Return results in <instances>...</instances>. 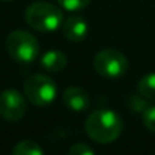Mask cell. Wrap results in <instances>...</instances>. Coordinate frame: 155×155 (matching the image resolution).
I'll return each instance as SVG.
<instances>
[{"label":"cell","mask_w":155,"mask_h":155,"mask_svg":"<svg viewBox=\"0 0 155 155\" xmlns=\"http://www.w3.org/2000/svg\"><path fill=\"white\" fill-rule=\"evenodd\" d=\"M84 130L94 142L107 145L114 142L122 134L124 124L116 111L101 108L87 116L84 122Z\"/></svg>","instance_id":"1"},{"label":"cell","mask_w":155,"mask_h":155,"mask_svg":"<svg viewBox=\"0 0 155 155\" xmlns=\"http://www.w3.org/2000/svg\"><path fill=\"white\" fill-rule=\"evenodd\" d=\"M26 23L38 32H54L63 24V14L59 6L48 2H35L24 12Z\"/></svg>","instance_id":"2"},{"label":"cell","mask_w":155,"mask_h":155,"mask_svg":"<svg viewBox=\"0 0 155 155\" xmlns=\"http://www.w3.org/2000/svg\"><path fill=\"white\" fill-rule=\"evenodd\" d=\"M6 51L20 63H30L39 54V44L32 33L26 30H14L6 38Z\"/></svg>","instance_id":"3"},{"label":"cell","mask_w":155,"mask_h":155,"mask_svg":"<svg viewBox=\"0 0 155 155\" xmlns=\"http://www.w3.org/2000/svg\"><path fill=\"white\" fill-rule=\"evenodd\" d=\"M24 97L27 101L38 107L50 105L57 95V86L50 77L42 74H35L24 81L23 86Z\"/></svg>","instance_id":"4"},{"label":"cell","mask_w":155,"mask_h":155,"mask_svg":"<svg viewBox=\"0 0 155 155\" xmlns=\"http://www.w3.org/2000/svg\"><path fill=\"white\" fill-rule=\"evenodd\" d=\"M94 68L104 78L116 80L127 72L128 60L124 53L116 48H104L95 54Z\"/></svg>","instance_id":"5"},{"label":"cell","mask_w":155,"mask_h":155,"mask_svg":"<svg viewBox=\"0 0 155 155\" xmlns=\"http://www.w3.org/2000/svg\"><path fill=\"white\" fill-rule=\"evenodd\" d=\"M26 100L27 98L17 89L3 91L0 94V116L11 122L20 120L27 111Z\"/></svg>","instance_id":"6"},{"label":"cell","mask_w":155,"mask_h":155,"mask_svg":"<svg viewBox=\"0 0 155 155\" xmlns=\"http://www.w3.org/2000/svg\"><path fill=\"white\" fill-rule=\"evenodd\" d=\"M62 33L63 36L71 42H80L87 36V23L83 17L72 15L66 18L62 24Z\"/></svg>","instance_id":"7"},{"label":"cell","mask_w":155,"mask_h":155,"mask_svg":"<svg viewBox=\"0 0 155 155\" xmlns=\"http://www.w3.org/2000/svg\"><path fill=\"white\" fill-rule=\"evenodd\" d=\"M63 104L72 111H83L89 107V95L83 87H68L62 95Z\"/></svg>","instance_id":"8"},{"label":"cell","mask_w":155,"mask_h":155,"mask_svg":"<svg viewBox=\"0 0 155 155\" xmlns=\"http://www.w3.org/2000/svg\"><path fill=\"white\" fill-rule=\"evenodd\" d=\"M66 63H68V59H66V54L59 50H51V51H47L42 59H41V65L44 69L50 71V72H60L66 68Z\"/></svg>","instance_id":"9"},{"label":"cell","mask_w":155,"mask_h":155,"mask_svg":"<svg viewBox=\"0 0 155 155\" xmlns=\"http://www.w3.org/2000/svg\"><path fill=\"white\" fill-rule=\"evenodd\" d=\"M137 91L146 100H155V74H148L140 78Z\"/></svg>","instance_id":"10"},{"label":"cell","mask_w":155,"mask_h":155,"mask_svg":"<svg viewBox=\"0 0 155 155\" xmlns=\"http://www.w3.org/2000/svg\"><path fill=\"white\" fill-rule=\"evenodd\" d=\"M12 155H44L41 146L32 140H21L15 145Z\"/></svg>","instance_id":"11"},{"label":"cell","mask_w":155,"mask_h":155,"mask_svg":"<svg viewBox=\"0 0 155 155\" xmlns=\"http://www.w3.org/2000/svg\"><path fill=\"white\" fill-rule=\"evenodd\" d=\"M62 8L66 11H81L84 9L92 0H57Z\"/></svg>","instance_id":"12"},{"label":"cell","mask_w":155,"mask_h":155,"mask_svg":"<svg viewBox=\"0 0 155 155\" xmlns=\"http://www.w3.org/2000/svg\"><path fill=\"white\" fill-rule=\"evenodd\" d=\"M143 124L151 133H155V105L148 107L143 111Z\"/></svg>","instance_id":"13"},{"label":"cell","mask_w":155,"mask_h":155,"mask_svg":"<svg viewBox=\"0 0 155 155\" xmlns=\"http://www.w3.org/2000/svg\"><path fill=\"white\" fill-rule=\"evenodd\" d=\"M68 155H95L94 149L84 143H75L69 148Z\"/></svg>","instance_id":"14"},{"label":"cell","mask_w":155,"mask_h":155,"mask_svg":"<svg viewBox=\"0 0 155 155\" xmlns=\"http://www.w3.org/2000/svg\"><path fill=\"white\" fill-rule=\"evenodd\" d=\"M130 107L134 110V111H145L148 107H146V101H145V97H131L130 98Z\"/></svg>","instance_id":"15"},{"label":"cell","mask_w":155,"mask_h":155,"mask_svg":"<svg viewBox=\"0 0 155 155\" xmlns=\"http://www.w3.org/2000/svg\"><path fill=\"white\" fill-rule=\"evenodd\" d=\"M5 2H9V0H5Z\"/></svg>","instance_id":"16"}]
</instances>
